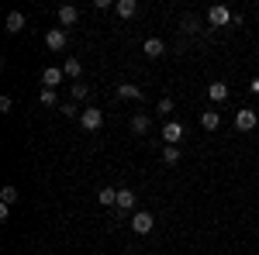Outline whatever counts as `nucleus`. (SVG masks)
Here are the masks:
<instances>
[{
    "label": "nucleus",
    "instance_id": "f257e3e1",
    "mask_svg": "<svg viewBox=\"0 0 259 255\" xmlns=\"http://www.w3.org/2000/svg\"><path fill=\"white\" fill-rule=\"evenodd\" d=\"M66 45H69L66 28H49V31H45V48H49V52H62Z\"/></svg>",
    "mask_w": 259,
    "mask_h": 255
},
{
    "label": "nucleus",
    "instance_id": "f03ea898",
    "mask_svg": "<svg viewBox=\"0 0 259 255\" xmlns=\"http://www.w3.org/2000/svg\"><path fill=\"white\" fill-rule=\"evenodd\" d=\"M235 128H239V131H256V128H259V114L252 111V107L235 111Z\"/></svg>",
    "mask_w": 259,
    "mask_h": 255
},
{
    "label": "nucleus",
    "instance_id": "7ed1b4c3",
    "mask_svg": "<svg viewBox=\"0 0 259 255\" xmlns=\"http://www.w3.org/2000/svg\"><path fill=\"white\" fill-rule=\"evenodd\" d=\"M152 228H156V217L149 214V211H135V214H132V231H135V235H149Z\"/></svg>",
    "mask_w": 259,
    "mask_h": 255
},
{
    "label": "nucleus",
    "instance_id": "20e7f679",
    "mask_svg": "<svg viewBox=\"0 0 259 255\" xmlns=\"http://www.w3.org/2000/svg\"><path fill=\"white\" fill-rule=\"evenodd\" d=\"M80 124L87 128V131H97L100 124H104V111H100V107H83L80 111Z\"/></svg>",
    "mask_w": 259,
    "mask_h": 255
},
{
    "label": "nucleus",
    "instance_id": "39448f33",
    "mask_svg": "<svg viewBox=\"0 0 259 255\" xmlns=\"http://www.w3.org/2000/svg\"><path fill=\"white\" fill-rule=\"evenodd\" d=\"M232 11H228V7H211V11H207V24H211V28H225V24H232Z\"/></svg>",
    "mask_w": 259,
    "mask_h": 255
},
{
    "label": "nucleus",
    "instance_id": "423d86ee",
    "mask_svg": "<svg viewBox=\"0 0 259 255\" xmlns=\"http://www.w3.org/2000/svg\"><path fill=\"white\" fill-rule=\"evenodd\" d=\"M228 97H232L228 83H218V79H214V83H207V100H211V104H225Z\"/></svg>",
    "mask_w": 259,
    "mask_h": 255
},
{
    "label": "nucleus",
    "instance_id": "0eeeda50",
    "mask_svg": "<svg viewBox=\"0 0 259 255\" xmlns=\"http://www.w3.org/2000/svg\"><path fill=\"white\" fill-rule=\"evenodd\" d=\"M135 203H139V193L128 190V186H121V190H118V211H121V214H128V211H135Z\"/></svg>",
    "mask_w": 259,
    "mask_h": 255
},
{
    "label": "nucleus",
    "instance_id": "6e6552de",
    "mask_svg": "<svg viewBox=\"0 0 259 255\" xmlns=\"http://www.w3.org/2000/svg\"><path fill=\"white\" fill-rule=\"evenodd\" d=\"M162 141L166 145H180V138H183V124H177V121H169V124H162Z\"/></svg>",
    "mask_w": 259,
    "mask_h": 255
},
{
    "label": "nucleus",
    "instance_id": "1a4fd4ad",
    "mask_svg": "<svg viewBox=\"0 0 259 255\" xmlns=\"http://www.w3.org/2000/svg\"><path fill=\"white\" fill-rule=\"evenodd\" d=\"M142 52H145L149 59H162V56H166V45H162L159 38H145V45H142Z\"/></svg>",
    "mask_w": 259,
    "mask_h": 255
},
{
    "label": "nucleus",
    "instance_id": "9d476101",
    "mask_svg": "<svg viewBox=\"0 0 259 255\" xmlns=\"http://www.w3.org/2000/svg\"><path fill=\"white\" fill-rule=\"evenodd\" d=\"M62 76H66V73H62L59 66H49V69L41 73V83H45L49 90H56V86H59V83H62Z\"/></svg>",
    "mask_w": 259,
    "mask_h": 255
},
{
    "label": "nucleus",
    "instance_id": "9b49d317",
    "mask_svg": "<svg viewBox=\"0 0 259 255\" xmlns=\"http://www.w3.org/2000/svg\"><path fill=\"white\" fill-rule=\"evenodd\" d=\"M200 128H204V131H218V128H221V114L214 111V107L200 114Z\"/></svg>",
    "mask_w": 259,
    "mask_h": 255
},
{
    "label": "nucleus",
    "instance_id": "f8f14e48",
    "mask_svg": "<svg viewBox=\"0 0 259 255\" xmlns=\"http://www.w3.org/2000/svg\"><path fill=\"white\" fill-rule=\"evenodd\" d=\"M76 21H80V11H76L73 4L59 7V24H62V28H69V24H76Z\"/></svg>",
    "mask_w": 259,
    "mask_h": 255
},
{
    "label": "nucleus",
    "instance_id": "ddd939ff",
    "mask_svg": "<svg viewBox=\"0 0 259 255\" xmlns=\"http://www.w3.org/2000/svg\"><path fill=\"white\" fill-rule=\"evenodd\" d=\"M62 73H66V76H73V79H80V73H83V62L76 59V56H66V62H62Z\"/></svg>",
    "mask_w": 259,
    "mask_h": 255
},
{
    "label": "nucleus",
    "instance_id": "4468645a",
    "mask_svg": "<svg viewBox=\"0 0 259 255\" xmlns=\"http://www.w3.org/2000/svg\"><path fill=\"white\" fill-rule=\"evenodd\" d=\"M114 11H118V18H135V14H139V4H135V0H118Z\"/></svg>",
    "mask_w": 259,
    "mask_h": 255
},
{
    "label": "nucleus",
    "instance_id": "2eb2a0df",
    "mask_svg": "<svg viewBox=\"0 0 259 255\" xmlns=\"http://www.w3.org/2000/svg\"><path fill=\"white\" fill-rule=\"evenodd\" d=\"M97 200H100V207H118V190L114 186H104L97 193Z\"/></svg>",
    "mask_w": 259,
    "mask_h": 255
},
{
    "label": "nucleus",
    "instance_id": "dca6fc26",
    "mask_svg": "<svg viewBox=\"0 0 259 255\" xmlns=\"http://www.w3.org/2000/svg\"><path fill=\"white\" fill-rule=\"evenodd\" d=\"M118 97L121 100H142V90L135 86V83H121V86H118Z\"/></svg>",
    "mask_w": 259,
    "mask_h": 255
},
{
    "label": "nucleus",
    "instance_id": "f3484780",
    "mask_svg": "<svg viewBox=\"0 0 259 255\" xmlns=\"http://www.w3.org/2000/svg\"><path fill=\"white\" fill-rule=\"evenodd\" d=\"M21 28H24V14H21V11H11V14H7V31L18 35Z\"/></svg>",
    "mask_w": 259,
    "mask_h": 255
},
{
    "label": "nucleus",
    "instance_id": "a211bd4d",
    "mask_svg": "<svg viewBox=\"0 0 259 255\" xmlns=\"http://www.w3.org/2000/svg\"><path fill=\"white\" fill-rule=\"evenodd\" d=\"M149 124H152L149 114H135V118H132V135H145V131H149Z\"/></svg>",
    "mask_w": 259,
    "mask_h": 255
},
{
    "label": "nucleus",
    "instance_id": "6ab92c4d",
    "mask_svg": "<svg viewBox=\"0 0 259 255\" xmlns=\"http://www.w3.org/2000/svg\"><path fill=\"white\" fill-rule=\"evenodd\" d=\"M38 100L45 104V107H59V97H56V90H49V86H41Z\"/></svg>",
    "mask_w": 259,
    "mask_h": 255
},
{
    "label": "nucleus",
    "instance_id": "aec40b11",
    "mask_svg": "<svg viewBox=\"0 0 259 255\" xmlns=\"http://www.w3.org/2000/svg\"><path fill=\"white\" fill-rule=\"evenodd\" d=\"M162 162H166V166H177L180 162V148L177 145H166V148H162Z\"/></svg>",
    "mask_w": 259,
    "mask_h": 255
},
{
    "label": "nucleus",
    "instance_id": "412c9836",
    "mask_svg": "<svg viewBox=\"0 0 259 255\" xmlns=\"http://www.w3.org/2000/svg\"><path fill=\"white\" fill-rule=\"evenodd\" d=\"M87 97H90V86H87V83H73V100L80 104V100H87Z\"/></svg>",
    "mask_w": 259,
    "mask_h": 255
},
{
    "label": "nucleus",
    "instance_id": "4be33fe9",
    "mask_svg": "<svg viewBox=\"0 0 259 255\" xmlns=\"http://www.w3.org/2000/svg\"><path fill=\"white\" fill-rule=\"evenodd\" d=\"M0 200H4V203H14V200H18V186H11V183H7V186L0 190Z\"/></svg>",
    "mask_w": 259,
    "mask_h": 255
},
{
    "label": "nucleus",
    "instance_id": "5701e85b",
    "mask_svg": "<svg viewBox=\"0 0 259 255\" xmlns=\"http://www.w3.org/2000/svg\"><path fill=\"white\" fill-rule=\"evenodd\" d=\"M197 28H200V21H197V18H183V31H187V35H194Z\"/></svg>",
    "mask_w": 259,
    "mask_h": 255
},
{
    "label": "nucleus",
    "instance_id": "b1692460",
    "mask_svg": "<svg viewBox=\"0 0 259 255\" xmlns=\"http://www.w3.org/2000/svg\"><path fill=\"white\" fill-rule=\"evenodd\" d=\"M59 111L66 118H76V100H69V104H59Z\"/></svg>",
    "mask_w": 259,
    "mask_h": 255
},
{
    "label": "nucleus",
    "instance_id": "393cba45",
    "mask_svg": "<svg viewBox=\"0 0 259 255\" xmlns=\"http://www.w3.org/2000/svg\"><path fill=\"white\" fill-rule=\"evenodd\" d=\"M159 114H173V97H162L159 100Z\"/></svg>",
    "mask_w": 259,
    "mask_h": 255
},
{
    "label": "nucleus",
    "instance_id": "a878e982",
    "mask_svg": "<svg viewBox=\"0 0 259 255\" xmlns=\"http://www.w3.org/2000/svg\"><path fill=\"white\" fill-rule=\"evenodd\" d=\"M94 7H97V11H111L114 4H111V0H94Z\"/></svg>",
    "mask_w": 259,
    "mask_h": 255
},
{
    "label": "nucleus",
    "instance_id": "bb28decb",
    "mask_svg": "<svg viewBox=\"0 0 259 255\" xmlns=\"http://www.w3.org/2000/svg\"><path fill=\"white\" fill-rule=\"evenodd\" d=\"M11 107H14V100H11V97H0V111H4V114H7Z\"/></svg>",
    "mask_w": 259,
    "mask_h": 255
},
{
    "label": "nucleus",
    "instance_id": "cd10ccee",
    "mask_svg": "<svg viewBox=\"0 0 259 255\" xmlns=\"http://www.w3.org/2000/svg\"><path fill=\"white\" fill-rule=\"evenodd\" d=\"M249 90H252V93H259V76L252 79V83H249Z\"/></svg>",
    "mask_w": 259,
    "mask_h": 255
}]
</instances>
